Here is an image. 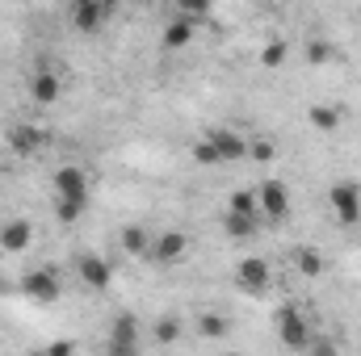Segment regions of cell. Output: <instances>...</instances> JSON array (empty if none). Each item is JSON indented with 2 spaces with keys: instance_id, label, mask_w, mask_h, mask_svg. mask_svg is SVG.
<instances>
[{
  "instance_id": "f1b7e54d",
  "label": "cell",
  "mask_w": 361,
  "mask_h": 356,
  "mask_svg": "<svg viewBox=\"0 0 361 356\" xmlns=\"http://www.w3.org/2000/svg\"><path fill=\"white\" fill-rule=\"evenodd\" d=\"M105 356H143V344H109Z\"/></svg>"
},
{
  "instance_id": "484cf974",
  "label": "cell",
  "mask_w": 361,
  "mask_h": 356,
  "mask_svg": "<svg viewBox=\"0 0 361 356\" xmlns=\"http://www.w3.org/2000/svg\"><path fill=\"white\" fill-rule=\"evenodd\" d=\"M307 356H341V348H336L328 336H311V344H307Z\"/></svg>"
},
{
  "instance_id": "ffe728a7",
  "label": "cell",
  "mask_w": 361,
  "mask_h": 356,
  "mask_svg": "<svg viewBox=\"0 0 361 356\" xmlns=\"http://www.w3.org/2000/svg\"><path fill=\"white\" fill-rule=\"evenodd\" d=\"M152 340H156L160 348L177 344V340H180V319H177V314H164V319H160V323L152 327Z\"/></svg>"
},
{
  "instance_id": "ac0fdd59",
  "label": "cell",
  "mask_w": 361,
  "mask_h": 356,
  "mask_svg": "<svg viewBox=\"0 0 361 356\" xmlns=\"http://www.w3.org/2000/svg\"><path fill=\"white\" fill-rule=\"evenodd\" d=\"M227 214H244V218H257V189H235L227 197Z\"/></svg>"
},
{
  "instance_id": "2e32d148",
  "label": "cell",
  "mask_w": 361,
  "mask_h": 356,
  "mask_svg": "<svg viewBox=\"0 0 361 356\" xmlns=\"http://www.w3.org/2000/svg\"><path fill=\"white\" fill-rule=\"evenodd\" d=\"M223 231H227L235 243H244V239H257V235H261V222H257V218H244V214H227V218H223Z\"/></svg>"
},
{
  "instance_id": "f546056e",
  "label": "cell",
  "mask_w": 361,
  "mask_h": 356,
  "mask_svg": "<svg viewBox=\"0 0 361 356\" xmlns=\"http://www.w3.org/2000/svg\"><path fill=\"white\" fill-rule=\"evenodd\" d=\"M47 356H72V344H68V340H59V344H51V348H47Z\"/></svg>"
},
{
  "instance_id": "30bf717a",
  "label": "cell",
  "mask_w": 361,
  "mask_h": 356,
  "mask_svg": "<svg viewBox=\"0 0 361 356\" xmlns=\"http://www.w3.org/2000/svg\"><path fill=\"white\" fill-rule=\"evenodd\" d=\"M68 17H72V25H76L80 34H97V30H101V21L109 17V4H97V0H76V4L68 8Z\"/></svg>"
},
{
  "instance_id": "603a6c76",
  "label": "cell",
  "mask_w": 361,
  "mask_h": 356,
  "mask_svg": "<svg viewBox=\"0 0 361 356\" xmlns=\"http://www.w3.org/2000/svg\"><path fill=\"white\" fill-rule=\"evenodd\" d=\"M85 205H89V201H72V197H55V218L72 227V222H80V214H85Z\"/></svg>"
},
{
  "instance_id": "7a4b0ae2",
  "label": "cell",
  "mask_w": 361,
  "mask_h": 356,
  "mask_svg": "<svg viewBox=\"0 0 361 356\" xmlns=\"http://www.w3.org/2000/svg\"><path fill=\"white\" fill-rule=\"evenodd\" d=\"M277 336H281L286 348L307 352V344H311V327H307V319H302L298 306H281V310H277Z\"/></svg>"
},
{
  "instance_id": "ba28073f",
  "label": "cell",
  "mask_w": 361,
  "mask_h": 356,
  "mask_svg": "<svg viewBox=\"0 0 361 356\" xmlns=\"http://www.w3.org/2000/svg\"><path fill=\"white\" fill-rule=\"evenodd\" d=\"M185 252H189L185 231H160V235L152 239V260H156V265H177Z\"/></svg>"
},
{
  "instance_id": "9a60e30c",
  "label": "cell",
  "mask_w": 361,
  "mask_h": 356,
  "mask_svg": "<svg viewBox=\"0 0 361 356\" xmlns=\"http://www.w3.org/2000/svg\"><path fill=\"white\" fill-rule=\"evenodd\" d=\"M109 344H143V327L135 314H118L109 323Z\"/></svg>"
},
{
  "instance_id": "6da1fadb",
  "label": "cell",
  "mask_w": 361,
  "mask_h": 356,
  "mask_svg": "<svg viewBox=\"0 0 361 356\" xmlns=\"http://www.w3.org/2000/svg\"><path fill=\"white\" fill-rule=\"evenodd\" d=\"M206 143L214 147L219 164H240V160H248V139H244L240 130H231V126H214V130H206Z\"/></svg>"
},
{
  "instance_id": "5bb4252c",
  "label": "cell",
  "mask_w": 361,
  "mask_h": 356,
  "mask_svg": "<svg viewBox=\"0 0 361 356\" xmlns=\"http://www.w3.org/2000/svg\"><path fill=\"white\" fill-rule=\"evenodd\" d=\"M59 92H63V84H59V76H55L51 68H38V72H34V80H30V96H34V105H55Z\"/></svg>"
},
{
  "instance_id": "9c48e42d",
  "label": "cell",
  "mask_w": 361,
  "mask_h": 356,
  "mask_svg": "<svg viewBox=\"0 0 361 356\" xmlns=\"http://www.w3.org/2000/svg\"><path fill=\"white\" fill-rule=\"evenodd\" d=\"M55 197L89 201V177H85V168H76V164H63V168L55 172Z\"/></svg>"
},
{
  "instance_id": "7c38bea8",
  "label": "cell",
  "mask_w": 361,
  "mask_h": 356,
  "mask_svg": "<svg viewBox=\"0 0 361 356\" xmlns=\"http://www.w3.org/2000/svg\"><path fill=\"white\" fill-rule=\"evenodd\" d=\"M30 239H34L30 218H8V222L0 227V248H4V252H25Z\"/></svg>"
},
{
  "instance_id": "1f68e13d",
  "label": "cell",
  "mask_w": 361,
  "mask_h": 356,
  "mask_svg": "<svg viewBox=\"0 0 361 356\" xmlns=\"http://www.w3.org/2000/svg\"><path fill=\"white\" fill-rule=\"evenodd\" d=\"M231 356H235V352H231Z\"/></svg>"
},
{
  "instance_id": "7402d4cb",
  "label": "cell",
  "mask_w": 361,
  "mask_h": 356,
  "mask_svg": "<svg viewBox=\"0 0 361 356\" xmlns=\"http://www.w3.org/2000/svg\"><path fill=\"white\" fill-rule=\"evenodd\" d=\"M294 265H298L302 276H319V272H324V256H319L315 248H298V252H294Z\"/></svg>"
},
{
  "instance_id": "4316f807",
  "label": "cell",
  "mask_w": 361,
  "mask_h": 356,
  "mask_svg": "<svg viewBox=\"0 0 361 356\" xmlns=\"http://www.w3.org/2000/svg\"><path fill=\"white\" fill-rule=\"evenodd\" d=\"M193 160H197V164H202V168H219V155H214V147H210V143H206V139H202V143H197V147H193Z\"/></svg>"
},
{
  "instance_id": "3957f363",
  "label": "cell",
  "mask_w": 361,
  "mask_h": 356,
  "mask_svg": "<svg viewBox=\"0 0 361 356\" xmlns=\"http://www.w3.org/2000/svg\"><path fill=\"white\" fill-rule=\"evenodd\" d=\"M21 293L25 298H34V302H59V293H63V285H59V272L55 268H30L25 276H21Z\"/></svg>"
},
{
  "instance_id": "277c9868",
  "label": "cell",
  "mask_w": 361,
  "mask_h": 356,
  "mask_svg": "<svg viewBox=\"0 0 361 356\" xmlns=\"http://www.w3.org/2000/svg\"><path fill=\"white\" fill-rule=\"evenodd\" d=\"M328 201H332V214H336L345 227L361 222V189L353 180H336V184L328 189Z\"/></svg>"
},
{
  "instance_id": "52a82bcc",
  "label": "cell",
  "mask_w": 361,
  "mask_h": 356,
  "mask_svg": "<svg viewBox=\"0 0 361 356\" xmlns=\"http://www.w3.org/2000/svg\"><path fill=\"white\" fill-rule=\"evenodd\" d=\"M76 268H80V281L89 285V289H109L114 285V265L105 260V256H97V252H85L80 260H76Z\"/></svg>"
},
{
  "instance_id": "d4e9b609",
  "label": "cell",
  "mask_w": 361,
  "mask_h": 356,
  "mask_svg": "<svg viewBox=\"0 0 361 356\" xmlns=\"http://www.w3.org/2000/svg\"><path fill=\"white\" fill-rule=\"evenodd\" d=\"M328 59H332V46H328L324 38H311V42H307V63H311V68H324Z\"/></svg>"
},
{
  "instance_id": "4fadbf2b",
  "label": "cell",
  "mask_w": 361,
  "mask_h": 356,
  "mask_svg": "<svg viewBox=\"0 0 361 356\" xmlns=\"http://www.w3.org/2000/svg\"><path fill=\"white\" fill-rule=\"evenodd\" d=\"M122 252L126 256H135V260H152V239L156 235H147V227H139V222H130V227H122Z\"/></svg>"
},
{
  "instance_id": "e0dca14e",
  "label": "cell",
  "mask_w": 361,
  "mask_h": 356,
  "mask_svg": "<svg viewBox=\"0 0 361 356\" xmlns=\"http://www.w3.org/2000/svg\"><path fill=\"white\" fill-rule=\"evenodd\" d=\"M227 331H231V319H227V314H219V310L197 314V336H202V340H223Z\"/></svg>"
},
{
  "instance_id": "cb8c5ba5",
  "label": "cell",
  "mask_w": 361,
  "mask_h": 356,
  "mask_svg": "<svg viewBox=\"0 0 361 356\" xmlns=\"http://www.w3.org/2000/svg\"><path fill=\"white\" fill-rule=\"evenodd\" d=\"M286 55H290V46H286V42H281V38H273L269 46H265V51H261V68H281V63H286Z\"/></svg>"
},
{
  "instance_id": "83f0119b",
  "label": "cell",
  "mask_w": 361,
  "mask_h": 356,
  "mask_svg": "<svg viewBox=\"0 0 361 356\" xmlns=\"http://www.w3.org/2000/svg\"><path fill=\"white\" fill-rule=\"evenodd\" d=\"M248 155L261 160V164H269L273 160V143H265V139H261V143H248Z\"/></svg>"
},
{
  "instance_id": "4dcf8cb0",
  "label": "cell",
  "mask_w": 361,
  "mask_h": 356,
  "mask_svg": "<svg viewBox=\"0 0 361 356\" xmlns=\"http://www.w3.org/2000/svg\"><path fill=\"white\" fill-rule=\"evenodd\" d=\"M30 356H47V352H30Z\"/></svg>"
},
{
  "instance_id": "44dd1931",
  "label": "cell",
  "mask_w": 361,
  "mask_h": 356,
  "mask_svg": "<svg viewBox=\"0 0 361 356\" xmlns=\"http://www.w3.org/2000/svg\"><path fill=\"white\" fill-rule=\"evenodd\" d=\"M311 126L324 130V134H332V130L341 126V109H332V105H311Z\"/></svg>"
},
{
  "instance_id": "8fae6325",
  "label": "cell",
  "mask_w": 361,
  "mask_h": 356,
  "mask_svg": "<svg viewBox=\"0 0 361 356\" xmlns=\"http://www.w3.org/2000/svg\"><path fill=\"white\" fill-rule=\"evenodd\" d=\"M8 147H13V155H38L42 147H47V130L42 126H13L8 130Z\"/></svg>"
},
{
  "instance_id": "d6986e66",
  "label": "cell",
  "mask_w": 361,
  "mask_h": 356,
  "mask_svg": "<svg viewBox=\"0 0 361 356\" xmlns=\"http://www.w3.org/2000/svg\"><path fill=\"white\" fill-rule=\"evenodd\" d=\"M189 38H193V21H185V17H173V21L164 25V46H169V51L185 46Z\"/></svg>"
},
{
  "instance_id": "5b68a950",
  "label": "cell",
  "mask_w": 361,
  "mask_h": 356,
  "mask_svg": "<svg viewBox=\"0 0 361 356\" xmlns=\"http://www.w3.org/2000/svg\"><path fill=\"white\" fill-rule=\"evenodd\" d=\"M257 210L265 214V218H286V210H290V189L281 184V180H265L261 189H257Z\"/></svg>"
},
{
  "instance_id": "8992f818",
  "label": "cell",
  "mask_w": 361,
  "mask_h": 356,
  "mask_svg": "<svg viewBox=\"0 0 361 356\" xmlns=\"http://www.w3.org/2000/svg\"><path fill=\"white\" fill-rule=\"evenodd\" d=\"M269 281H273V272H269V265H265L261 256H248V260L235 265V285L248 289V293H265Z\"/></svg>"
}]
</instances>
